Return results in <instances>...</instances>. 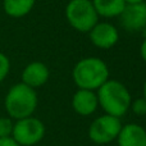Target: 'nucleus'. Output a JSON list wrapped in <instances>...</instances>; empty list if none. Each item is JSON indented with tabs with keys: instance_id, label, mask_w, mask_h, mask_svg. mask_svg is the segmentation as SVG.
I'll use <instances>...</instances> for the list:
<instances>
[{
	"instance_id": "f257e3e1",
	"label": "nucleus",
	"mask_w": 146,
	"mask_h": 146,
	"mask_svg": "<svg viewBox=\"0 0 146 146\" xmlns=\"http://www.w3.org/2000/svg\"><path fill=\"white\" fill-rule=\"evenodd\" d=\"M98 101L105 114L121 118L131 106V94L128 88L117 80H108L98 88Z\"/></svg>"
},
{
	"instance_id": "f03ea898",
	"label": "nucleus",
	"mask_w": 146,
	"mask_h": 146,
	"mask_svg": "<svg viewBox=\"0 0 146 146\" xmlns=\"http://www.w3.org/2000/svg\"><path fill=\"white\" fill-rule=\"evenodd\" d=\"M72 77L78 88L96 91L109 80V68L103 59L90 56L81 59L76 64Z\"/></svg>"
},
{
	"instance_id": "7ed1b4c3",
	"label": "nucleus",
	"mask_w": 146,
	"mask_h": 146,
	"mask_svg": "<svg viewBox=\"0 0 146 146\" xmlns=\"http://www.w3.org/2000/svg\"><path fill=\"white\" fill-rule=\"evenodd\" d=\"M5 110L13 119H22L31 117L37 106V95L35 88L23 82L15 83L9 88L5 96Z\"/></svg>"
},
{
	"instance_id": "20e7f679",
	"label": "nucleus",
	"mask_w": 146,
	"mask_h": 146,
	"mask_svg": "<svg viewBox=\"0 0 146 146\" xmlns=\"http://www.w3.org/2000/svg\"><path fill=\"white\" fill-rule=\"evenodd\" d=\"M66 17L78 32H88L99 22L92 0H71L66 7Z\"/></svg>"
},
{
	"instance_id": "39448f33",
	"label": "nucleus",
	"mask_w": 146,
	"mask_h": 146,
	"mask_svg": "<svg viewBox=\"0 0 146 146\" xmlns=\"http://www.w3.org/2000/svg\"><path fill=\"white\" fill-rule=\"evenodd\" d=\"M45 136V124L35 117L18 119L13 127L12 137L19 146H33Z\"/></svg>"
},
{
	"instance_id": "423d86ee",
	"label": "nucleus",
	"mask_w": 146,
	"mask_h": 146,
	"mask_svg": "<svg viewBox=\"0 0 146 146\" xmlns=\"http://www.w3.org/2000/svg\"><path fill=\"white\" fill-rule=\"evenodd\" d=\"M121 128V119L117 117L109 115V114H104V115L98 117L90 124L88 137L91 141L98 145L109 144V142L117 140Z\"/></svg>"
},
{
	"instance_id": "0eeeda50",
	"label": "nucleus",
	"mask_w": 146,
	"mask_h": 146,
	"mask_svg": "<svg viewBox=\"0 0 146 146\" xmlns=\"http://www.w3.org/2000/svg\"><path fill=\"white\" fill-rule=\"evenodd\" d=\"M123 28L127 31H140L146 27V3L126 4L119 15Z\"/></svg>"
},
{
	"instance_id": "6e6552de",
	"label": "nucleus",
	"mask_w": 146,
	"mask_h": 146,
	"mask_svg": "<svg viewBox=\"0 0 146 146\" xmlns=\"http://www.w3.org/2000/svg\"><path fill=\"white\" fill-rule=\"evenodd\" d=\"M90 40L99 49H110L118 42L119 33L113 25L108 22H98L90 31Z\"/></svg>"
},
{
	"instance_id": "1a4fd4ad",
	"label": "nucleus",
	"mask_w": 146,
	"mask_h": 146,
	"mask_svg": "<svg viewBox=\"0 0 146 146\" xmlns=\"http://www.w3.org/2000/svg\"><path fill=\"white\" fill-rule=\"evenodd\" d=\"M73 110L82 117L91 115L96 111L99 106L98 95L95 91L78 88L72 98Z\"/></svg>"
},
{
	"instance_id": "9d476101",
	"label": "nucleus",
	"mask_w": 146,
	"mask_h": 146,
	"mask_svg": "<svg viewBox=\"0 0 146 146\" xmlns=\"http://www.w3.org/2000/svg\"><path fill=\"white\" fill-rule=\"evenodd\" d=\"M49 68L42 62H32L22 72V82L32 88L44 86L49 80Z\"/></svg>"
},
{
	"instance_id": "9b49d317",
	"label": "nucleus",
	"mask_w": 146,
	"mask_h": 146,
	"mask_svg": "<svg viewBox=\"0 0 146 146\" xmlns=\"http://www.w3.org/2000/svg\"><path fill=\"white\" fill-rule=\"evenodd\" d=\"M117 141L118 146H146V129L136 123L122 126Z\"/></svg>"
},
{
	"instance_id": "f8f14e48",
	"label": "nucleus",
	"mask_w": 146,
	"mask_h": 146,
	"mask_svg": "<svg viewBox=\"0 0 146 146\" xmlns=\"http://www.w3.org/2000/svg\"><path fill=\"white\" fill-rule=\"evenodd\" d=\"M92 4L99 17L105 18L119 17L126 7L124 0H92Z\"/></svg>"
},
{
	"instance_id": "ddd939ff",
	"label": "nucleus",
	"mask_w": 146,
	"mask_h": 146,
	"mask_svg": "<svg viewBox=\"0 0 146 146\" xmlns=\"http://www.w3.org/2000/svg\"><path fill=\"white\" fill-rule=\"evenodd\" d=\"M35 3L36 0H4L3 7H4V12L9 17L22 18L32 10Z\"/></svg>"
},
{
	"instance_id": "4468645a",
	"label": "nucleus",
	"mask_w": 146,
	"mask_h": 146,
	"mask_svg": "<svg viewBox=\"0 0 146 146\" xmlns=\"http://www.w3.org/2000/svg\"><path fill=\"white\" fill-rule=\"evenodd\" d=\"M13 127H14V123H13L12 118L1 117L0 118V139H3V137H12Z\"/></svg>"
},
{
	"instance_id": "2eb2a0df",
	"label": "nucleus",
	"mask_w": 146,
	"mask_h": 146,
	"mask_svg": "<svg viewBox=\"0 0 146 146\" xmlns=\"http://www.w3.org/2000/svg\"><path fill=\"white\" fill-rule=\"evenodd\" d=\"M129 109H131V110L133 111L136 115H139V117L146 115V100L144 98L136 99V100H132Z\"/></svg>"
},
{
	"instance_id": "dca6fc26",
	"label": "nucleus",
	"mask_w": 146,
	"mask_h": 146,
	"mask_svg": "<svg viewBox=\"0 0 146 146\" xmlns=\"http://www.w3.org/2000/svg\"><path fill=\"white\" fill-rule=\"evenodd\" d=\"M10 71V62L5 54L0 53V83L5 80L8 73Z\"/></svg>"
},
{
	"instance_id": "f3484780",
	"label": "nucleus",
	"mask_w": 146,
	"mask_h": 146,
	"mask_svg": "<svg viewBox=\"0 0 146 146\" xmlns=\"http://www.w3.org/2000/svg\"><path fill=\"white\" fill-rule=\"evenodd\" d=\"M0 146H19L13 137H3L0 139Z\"/></svg>"
},
{
	"instance_id": "a211bd4d",
	"label": "nucleus",
	"mask_w": 146,
	"mask_h": 146,
	"mask_svg": "<svg viewBox=\"0 0 146 146\" xmlns=\"http://www.w3.org/2000/svg\"><path fill=\"white\" fill-rule=\"evenodd\" d=\"M140 54H141V58L144 59V62H146V37L144 38V41H142V44H141Z\"/></svg>"
},
{
	"instance_id": "6ab92c4d",
	"label": "nucleus",
	"mask_w": 146,
	"mask_h": 146,
	"mask_svg": "<svg viewBox=\"0 0 146 146\" xmlns=\"http://www.w3.org/2000/svg\"><path fill=\"white\" fill-rule=\"evenodd\" d=\"M124 1H126V4H135V3H142L145 0H124Z\"/></svg>"
},
{
	"instance_id": "aec40b11",
	"label": "nucleus",
	"mask_w": 146,
	"mask_h": 146,
	"mask_svg": "<svg viewBox=\"0 0 146 146\" xmlns=\"http://www.w3.org/2000/svg\"><path fill=\"white\" fill-rule=\"evenodd\" d=\"M144 99L146 100V81H145V83H144Z\"/></svg>"
}]
</instances>
